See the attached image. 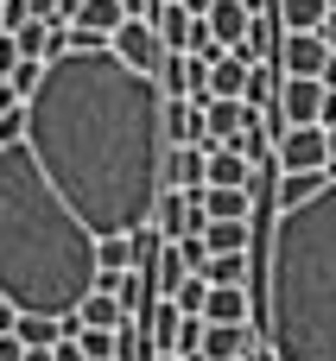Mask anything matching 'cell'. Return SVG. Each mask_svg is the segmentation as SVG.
Segmentation results:
<instances>
[{"label":"cell","mask_w":336,"mask_h":361,"mask_svg":"<svg viewBox=\"0 0 336 361\" xmlns=\"http://www.w3.org/2000/svg\"><path fill=\"white\" fill-rule=\"evenodd\" d=\"M197 203H203V216L210 222H254V184H203L197 190Z\"/></svg>","instance_id":"obj_9"},{"label":"cell","mask_w":336,"mask_h":361,"mask_svg":"<svg viewBox=\"0 0 336 361\" xmlns=\"http://www.w3.org/2000/svg\"><path fill=\"white\" fill-rule=\"evenodd\" d=\"M210 184H254V159L241 146H216L210 152Z\"/></svg>","instance_id":"obj_20"},{"label":"cell","mask_w":336,"mask_h":361,"mask_svg":"<svg viewBox=\"0 0 336 361\" xmlns=\"http://www.w3.org/2000/svg\"><path fill=\"white\" fill-rule=\"evenodd\" d=\"M25 361H51V349H25Z\"/></svg>","instance_id":"obj_34"},{"label":"cell","mask_w":336,"mask_h":361,"mask_svg":"<svg viewBox=\"0 0 336 361\" xmlns=\"http://www.w3.org/2000/svg\"><path fill=\"white\" fill-rule=\"evenodd\" d=\"M330 152H336V127H330Z\"/></svg>","instance_id":"obj_36"},{"label":"cell","mask_w":336,"mask_h":361,"mask_svg":"<svg viewBox=\"0 0 336 361\" xmlns=\"http://www.w3.org/2000/svg\"><path fill=\"white\" fill-rule=\"evenodd\" d=\"M51 361H89V355H83V343H76V336H64V343L51 349Z\"/></svg>","instance_id":"obj_28"},{"label":"cell","mask_w":336,"mask_h":361,"mask_svg":"<svg viewBox=\"0 0 336 361\" xmlns=\"http://www.w3.org/2000/svg\"><path fill=\"white\" fill-rule=\"evenodd\" d=\"M19 317H25V311H19L13 298H0V336H6V330H19Z\"/></svg>","instance_id":"obj_29"},{"label":"cell","mask_w":336,"mask_h":361,"mask_svg":"<svg viewBox=\"0 0 336 361\" xmlns=\"http://www.w3.org/2000/svg\"><path fill=\"white\" fill-rule=\"evenodd\" d=\"M0 32H6V0H0Z\"/></svg>","instance_id":"obj_35"},{"label":"cell","mask_w":336,"mask_h":361,"mask_svg":"<svg viewBox=\"0 0 336 361\" xmlns=\"http://www.w3.org/2000/svg\"><path fill=\"white\" fill-rule=\"evenodd\" d=\"M273 63H280V76H324V63H330V44H324L318 32H280V51H273Z\"/></svg>","instance_id":"obj_7"},{"label":"cell","mask_w":336,"mask_h":361,"mask_svg":"<svg viewBox=\"0 0 336 361\" xmlns=\"http://www.w3.org/2000/svg\"><path fill=\"white\" fill-rule=\"evenodd\" d=\"M83 13V0H57V19H76Z\"/></svg>","instance_id":"obj_32"},{"label":"cell","mask_w":336,"mask_h":361,"mask_svg":"<svg viewBox=\"0 0 336 361\" xmlns=\"http://www.w3.org/2000/svg\"><path fill=\"white\" fill-rule=\"evenodd\" d=\"M95 228L64 203L32 146H0V298L44 317H76L95 292Z\"/></svg>","instance_id":"obj_3"},{"label":"cell","mask_w":336,"mask_h":361,"mask_svg":"<svg viewBox=\"0 0 336 361\" xmlns=\"http://www.w3.org/2000/svg\"><path fill=\"white\" fill-rule=\"evenodd\" d=\"M165 298H178V311H197V317H203L210 279H203V273H184V279H178V292H165Z\"/></svg>","instance_id":"obj_25"},{"label":"cell","mask_w":336,"mask_h":361,"mask_svg":"<svg viewBox=\"0 0 336 361\" xmlns=\"http://www.w3.org/2000/svg\"><path fill=\"white\" fill-rule=\"evenodd\" d=\"M95 267L102 273H133L140 267V235H102L95 241Z\"/></svg>","instance_id":"obj_18"},{"label":"cell","mask_w":336,"mask_h":361,"mask_svg":"<svg viewBox=\"0 0 336 361\" xmlns=\"http://www.w3.org/2000/svg\"><path fill=\"white\" fill-rule=\"evenodd\" d=\"M210 254H235V247H254V222H210L203 228Z\"/></svg>","instance_id":"obj_23"},{"label":"cell","mask_w":336,"mask_h":361,"mask_svg":"<svg viewBox=\"0 0 336 361\" xmlns=\"http://www.w3.org/2000/svg\"><path fill=\"white\" fill-rule=\"evenodd\" d=\"M210 6H216V0H184V13H197V19H203Z\"/></svg>","instance_id":"obj_33"},{"label":"cell","mask_w":336,"mask_h":361,"mask_svg":"<svg viewBox=\"0 0 336 361\" xmlns=\"http://www.w3.org/2000/svg\"><path fill=\"white\" fill-rule=\"evenodd\" d=\"M0 361H25V343H19V330H6V336H0Z\"/></svg>","instance_id":"obj_27"},{"label":"cell","mask_w":336,"mask_h":361,"mask_svg":"<svg viewBox=\"0 0 336 361\" xmlns=\"http://www.w3.org/2000/svg\"><path fill=\"white\" fill-rule=\"evenodd\" d=\"M203 279H210V286H254V247L210 254V260H203Z\"/></svg>","instance_id":"obj_16"},{"label":"cell","mask_w":336,"mask_h":361,"mask_svg":"<svg viewBox=\"0 0 336 361\" xmlns=\"http://www.w3.org/2000/svg\"><path fill=\"white\" fill-rule=\"evenodd\" d=\"M203 317L210 324H254V286H210Z\"/></svg>","instance_id":"obj_12"},{"label":"cell","mask_w":336,"mask_h":361,"mask_svg":"<svg viewBox=\"0 0 336 361\" xmlns=\"http://www.w3.org/2000/svg\"><path fill=\"white\" fill-rule=\"evenodd\" d=\"M273 13H280L286 32H318L324 13H330V0H273Z\"/></svg>","instance_id":"obj_21"},{"label":"cell","mask_w":336,"mask_h":361,"mask_svg":"<svg viewBox=\"0 0 336 361\" xmlns=\"http://www.w3.org/2000/svg\"><path fill=\"white\" fill-rule=\"evenodd\" d=\"M165 140L172 146H203V102L165 95Z\"/></svg>","instance_id":"obj_13"},{"label":"cell","mask_w":336,"mask_h":361,"mask_svg":"<svg viewBox=\"0 0 336 361\" xmlns=\"http://www.w3.org/2000/svg\"><path fill=\"white\" fill-rule=\"evenodd\" d=\"M324 95H330L324 76H280V114H286V127H311L324 114Z\"/></svg>","instance_id":"obj_8"},{"label":"cell","mask_w":336,"mask_h":361,"mask_svg":"<svg viewBox=\"0 0 336 361\" xmlns=\"http://www.w3.org/2000/svg\"><path fill=\"white\" fill-rule=\"evenodd\" d=\"M25 146L64 203L102 235L152 228L165 190V89L114 44H76L44 63L25 102Z\"/></svg>","instance_id":"obj_1"},{"label":"cell","mask_w":336,"mask_h":361,"mask_svg":"<svg viewBox=\"0 0 336 361\" xmlns=\"http://www.w3.org/2000/svg\"><path fill=\"white\" fill-rule=\"evenodd\" d=\"M254 114L260 108H248L241 95H210L203 102V146L216 152V146H241V133L254 127Z\"/></svg>","instance_id":"obj_5"},{"label":"cell","mask_w":336,"mask_h":361,"mask_svg":"<svg viewBox=\"0 0 336 361\" xmlns=\"http://www.w3.org/2000/svg\"><path fill=\"white\" fill-rule=\"evenodd\" d=\"M108 44H114L133 70H146V76H159V63H165V38H159V25H152V19H127Z\"/></svg>","instance_id":"obj_6"},{"label":"cell","mask_w":336,"mask_h":361,"mask_svg":"<svg viewBox=\"0 0 336 361\" xmlns=\"http://www.w3.org/2000/svg\"><path fill=\"white\" fill-rule=\"evenodd\" d=\"M25 13L32 19H57V0H25Z\"/></svg>","instance_id":"obj_31"},{"label":"cell","mask_w":336,"mask_h":361,"mask_svg":"<svg viewBox=\"0 0 336 361\" xmlns=\"http://www.w3.org/2000/svg\"><path fill=\"white\" fill-rule=\"evenodd\" d=\"M273 76H280V63H254V70H248V95H241V102H248V108L280 102V82H273Z\"/></svg>","instance_id":"obj_24"},{"label":"cell","mask_w":336,"mask_h":361,"mask_svg":"<svg viewBox=\"0 0 336 361\" xmlns=\"http://www.w3.org/2000/svg\"><path fill=\"white\" fill-rule=\"evenodd\" d=\"M165 184H178V190H203L210 184V146H172L165 152Z\"/></svg>","instance_id":"obj_11"},{"label":"cell","mask_w":336,"mask_h":361,"mask_svg":"<svg viewBox=\"0 0 336 361\" xmlns=\"http://www.w3.org/2000/svg\"><path fill=\"white\" fill-rule=\"evenodd\" d=\"M254 330L273 361H336V178L254 228Z\"/></svg>","instance_id":"obj_2"},{"label":"cell","mask_w":336,"mask_h":361,"mask_svg":"<svg viewBox=\"0 0 336 361\" xmlns=\"http://www.w3.org/2000/svg\"><path fill=\"white\" fill-rule=\"evenodd\" d=\"M336 178V165L330 171H280V184H273V209H286V203H305L311 190H324Z\"/></svg>","instance_id":"obj_19"},{"label":"cell","mask_w":336,"mask_h":361,"mask_svg":"<svg viewBox=\"0 0 336 361\" xmlns=\"http://www.w3.org/2000/svg\"><path fill=\"white\" fill-rule=\"evenodd\" d=\"M336 152H330V127H286L273 140V171H330Z\"/></svg>","instance_id":"obj_4"},{"label":"cell","mask_w":336,"mask_h":361,"mask_svg":"<svg viewBox=\"0 0 336 361\" xmlns=\"http://www.w3.org/2000/svg\"><path fill=\"white\" fill-rule=\"evenodd\" d=\"M203 19H210L216 44H229V51H235V44L248 38V25H254V6H248V0H216V6H210Z\"/></svg>","instance_id":"obj_15"},{"label":"cell","mask_w":336,"mask_h":361,"mask_svg":"<svg viewBox=\"0 0 336 361\" xmlns=\"http://www.w3.org/2000/svg\"><path fill=\"white\" fill-rule=\"evenodd\" d=\"M127 317H133V311H127V298H121V292H102V286L76 305V324H83V330H121Z\"/></svg>","instance_id":"obj_14"},{"label":"cell","mask_w":336,"mask_h":361,"mask_svg":"<svg viewBox=\"0 0 336 361\" xmlns=\"http://www.w3.org/2000/svg\"><path fill=\"white\" fill-rule=\"evenodd\" d=\"M248 57L241 51H222L216 63H210V95H248Z\"/></svg>","instance_id":"obj_17"},{"label":"cell","mask_w":336,"mask_h":361,"mask_svg":"<svg viewBox=\"0 0 336 361\" xmlns=\"http://www.w3.org/2000/svg\"><path fill=\"white\" fill-rule=\"evenodd\" d=\"M76 343H83V355H89V361H127L121 330H83V324H76Z\"/></svg>","instance_id":"obj_22"},{"label":"cell","mask_w":336,"mask_h":361,"mask_svg":"<svg viewBox=\"0 0 336 361\" xmlns=\"http://www.w3.org/2000/svg\"><path fill=\"white\" fill-rule=\"evenodd\" d=\"M25 121H32L25 102H0V146H19L25 140Z\"/></svg>","instance_id":"obj_26"},{"label":"cell","mask_w":336,"mask_h":361,"mask_svg":"<svg viewBox=\"0 0 336 361\" xmlns=\"http://www.w3.org/2000/svg\"><path fill=\"white\" fill-rule=\"evenodd\" d=\"M70 25H76V44H108V38L127 25V6H121V0H83V13H76Z\"/></svg>","instance_id":"obj_10"},{"label":"cell","mask_w":336,"mask_h":361,"mask_svg":"<svg viewBox=\"0 0 336 361\" xmlns=\"http://www.w3.org/2000/svg\"><path fill=\"white\" fill-rule=\"evenodd\" d=\"M121 6H127V19H152L159 13V0H121Z\"/></svg>","instance_id":"obj_30"}]
</instances>
